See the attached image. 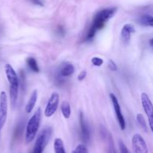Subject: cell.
<instances>
[{
    "instance_id": "obj_1",
    "label": "cell",
    "mask_w": 153,
    "mask_h": 153,
    "mask_svg": "<svg viewBox=\"0 0 153 153\" xmlns=\"http://www.w3.org/2000/svg\"><path fill=\"white\" fill-rule=\"evenodd\" d=\"M117 10V8H108L97 12L93 19L92 25L88 30V32L87 33L85 40H93L97 32L104 27L106 22H108L112 16H114Z\"/></svg>"
},
{
    "instance_id": "obj_2",
    "label": "cell",
    "mask_w": 153,
    "mask_h": 153,
    "mask_svg": "<svg viewBox=\"0 0 153 153\" xmlns=\"http://www.w3.org/2000/svg\"><path fill=\"white\" fill-rule=\"evenodd\" d=\"M4 72L10 83V104L13 107H15L17 102L18 92H19V79L14 69L10 64H6L4 66Z\"/></svg>"
},
{
    "instance_id": "obj_3",
    "label": "cell",
    "mask_w": 153,
    "mask_h": 153,
    "mask_svg": "<svg viewBox=\"0 0 153 153\" xmlns=\"http://www.w3.org/2000/svg\"><path fill=\"white\" fill-rule=\"evenodd\" d=\"M41 109L37 108L32 116L31 117L27 123L26 131H25V142H31L37 135V131L40 128V121H41Z\"/></svg>"
},
{
    "instance_id": "obj_4",
    "label": "cell",
    "mask_w": 153,
    "mask_h": 153,
    "mask_svg": "<svg viewBox=\"0 0 153 153\" xmlns=\"http://www.w3.org/2000/svg\"><path fill=\"white\" fill-rule=\"evenodd\" d=\"M52 134V128L50 127H46L40 131L36 139L32 153H43L49 142Z\"/></svg>"
},
{
    "instance_id": "obj_5",
    "label": "cell",
    "mask_w": 153,
    "mask_h": 153,
    "mask_svg": "<svg viewBox=\"0 0 153 153\" xmlns=\"http://www.w3.org/2000/svg\"><path fill=\"white\" fill-rule=\"evenodd\" d=\"M131 144L134 153H149L147 145L144 139L139 134H136L132 136Z\"/></svg>"
},
{
    "instance_id": "obj_6",
    "label": "cell",
    "mask_w": 153,
    "mask_h": 153,
    "mask_svg": "<svg viewBox=\"0 0 153 153\" xmlns=\"http://www.w3.org/2000/svg\"><path fill=\"white\" fill-rule=\"evenodd\" d=\"M59 94L58 92H52L45 108L44 114L46 117H51L58 109L59 104Z\"/></svg>"
},
{
    "instance_id": "obj_7",
    "label": "cell",
    "mask_w": 153,
    "mask_h": 153,
    "mask_svg": "<svg viewBox=\"0 0 153 153\" xmlns=\"http://www.w3.org/2000/svg\"><path fill=\"white\" fill-rule=\"evenodd\" d=\"M110 98L111 100L112 104H113L115 114H116L118 124H119L120 128L121 130H125L126 129V120L124 118L123 115L122 113V110H121L120 105L119 101H118L117 98L116 96L113 94V93H111L110 94Z\"/></svg>"
},
{
    "instance_id": "obj_8",
    "label": "cell",
    "mask_w": 153,
    "mask_h": 153,
    "mask_svg": "<svg viewBox=\"0 0 153 153\" xmlns=\"http://www.w3.org/2000/svg\"><path fill=\"white\" fill-rule=\"evenodd\" d=\"M7 116V97L5 92L0 93V130L3 128Z\"/></svg>"
},
{
    "instance_id": "obj_9",
    "label": "cell",
    "mask_w": 153,
    "mask_h": 153,
    "mask_svg": "<svg viewBox=\"0 0 153 153\" xmlns=\"http://www.w3.org/2000/svg\"><path fill=\"white\" fill-rule=\"evenodd\" d=\"M79 122H80V128H81V136L82 139L85 143H88L91 140V132L88 128V123L85 120L83 112H81L79 115Z\"/></svg>"
},
{
    "instance_id": "obj_10",
    "label": "cell",
    "mask_w": 153,
    "mask_h": 153,
    "mask_svg": "<svg viewBox=\"0 0 153 153\" xmlns=\"http://www.w3.org/2000/svg\"><path fill=\"white\" fill-rule=\"evenodd\" d=\"M140 98H141L142 106L148 118L153 116V104L148 94L143 92L140 96Z\"/></svg>"
},
{
    "instance_id": "obj_11",
    "label": "cell",
    "mask_w": 153,
    "mask_h": 153,
    "mask_svg": "<svg viewBox=\"0 0 153 153\" xmlns=\"http://www.w3.org/2000/svg\"><path fill=\"white\" fill-rule=\"evenodd\" d=\"M135 32V28L134 25L131 23L126 24L123 26L121 31V38L125 44H128L131 40V35L132 33Z\"/></svg>"
},
{
    "instance_id": "obj_12",
    "label": "cell",
    "mask_w": 153,
    "mask_h": 153,
    "mask_svg": "<svg viewBox=\"0 0 153 153\" xmlns=\"http://www.w3.org/2000/svg\"><path fill=\"white\" fill-rule=\"evenodd\" d=\"M37 100V90L34 89L33 91L32 94H31V97L28 99V103H27L26 106H25V112L30 113L31 112V111L34 109V106L36 104V102Z\"/></svg>"
},
{
    "instance_id": "obj_13",
    "label": "cell",
    "mask_w": 153,
    "mask_h": 153,
    "mask_svg": "<svg viewBox=\"0 0 153 153\" xmlns=\"http://www.w3.org/2000/svg\"><path fill=\"white\" fill-rule=\"evenodd\" d=\"M137 22L142 26L152 27L153 28V16L149 14H143L137 20Z\"/></svg>"
},
{
    "instance_id": "obj_14",
    "label": "cell",
    "mask_w": 153,
    "mask_h": 153,
    "mask_svg": "<svg viewBox=\"0 0 153 153\" xmlns=\"http://www.w3.org/2000/svg\"><path fill=\"white\" fill-rule=\"evenodd\" d=\"M74 72L75 67L73 66V64H68L63 67V68H61V70H60V75L64 77H68V76L73 75Z\"/></svg>"
},
{
    "instance_id": "obj_15",
    "label": "cell",
    "mask_w": 153,
    "mask_h": 153,
    "mask_svg": "<svg viewBox=\"0 0 153 153\" xmlns=\"http://www.w3.org/2000/svg\"><path fill=\"white\" fill-rule=\"evenodd\" d=\"M61 110L65 118H69L71 115V108L70 104L67 100H64L61 105Z\"/></svg>"
},
{
    "instance_id": "obj_16",
    "label": "cell",
    "mask_w": 153,
    "mask_h": 153,
    "mask_svg": "<svg viewBox=\"0 0 153 153\" xmlns=\"http://www.w3.org/2000/svg\"><path fill=\"white\" fill-rule=\"evenodd\" d=\"M54 150L55 153H66L64 142L61 138H56L54 141Z\"/></svg>"
},
{
    "instance_id": "obj_17",
    "label": "cell",
    "mask_w": 153,
    "mask_h": 153,
    "mask_svg": "<svg viewBox=\"0 0 153 153\" xmlns=\"http://www.w3.org/2000/svg\"><path fill=\"white\" fill-rule=\"evenodd\" d=\"M26 63L28 67L32 70L34 73H38L40 71V68H39V66L37 64V60L34 58H32V57H29L26 59Z\"/></svg>"
},
{
    "instance_id": "obj_18",
    "label": "cell",
    "mask_w": 153,
    "mask_h": 153,
    "mask_svg": "<svg viewBox=\"0 0 153 153\" xmlns=\"http://www.w3.org/2000/svg\"><path fill=\"white\" fill-rule=\"evenodd\" d=\"M136 119H137V123H138L139 126L140 127V128L145 132L148 131V126L146 124V120H145L144 117H143V114L141 113H138L136 116Z\"/></svg>"
},
{
    "instance_id": "obj_19",
    "label": "cell",
    "mask_w": 153,
    "mask_h": 153,
    "mask_svg": "<svg viewBox=\"0 0 153 153\" xmlns=\"http://www.w3.org/2000/svg\"><path fill=\"white\" fill-rule=\"evenodd\" d=\"M105 136L107 138L108 143V153H116V150H115L114 144V140L111 134L108 133V134H106Z\"/></svg>"
},
{
    "instance_id": "obj_20",
    "label": "cell",
    "mask_w": 153,
    "mask_h": 153,
    "mask_svg": "<svg viewBox=\"0 0 153 153\" xmlns=\"http://www.w3.org/2000/svg\"><path fill=\"white\" fill-rule=\"evenodd\" d=\"M91 63L94 64V66H97V67H100L104 63V60L102 58H100V57H93L92 59H91Z\"/></svg>"
},
{
    "instance_id": "obj_21",
    "label": "cell",
    "mask_w": 153,
    "mask_h": 153,
    "mask_svg": "<svg viewBox=\"0 0 153 153\" xmlns=\"http://www.w3.org/2000/svg\"><path fill=\"white\" fill-rule=\"evenodd\" d=\"M75 151H76V153H89L86 146L84 145V144H79V145H78L76 146Z\"/></svg>"
},
{
    "instance_id": "obj_22",
    "label": "cell",
    "mask_w": 153,
    "mask_h": 153,
    "mask_svg": "<svg viewBox=\"0 0 153 153\" xmlns=\"http://www.w3.org/2000/svg\"><path fill=\"white\" fill-rule=\"evenodd\" d=\"M119 149L120 153H131L122 140H119Z\"/></svg>"
},
{
    "instance_id": "obj_23",
    "label": "cell",
    "mask_w": 153,
    "mask_h": 153,
    "mask_svg": "<svg viewBox=\"0 0 153 153\" xmlns=\"http://www.w3.org/2000/svg\"><path fill=\"white\" fill-rule=\"evenodd\" d=\"M108 68L110 69L111 70H112V71H117L118 69L116 63H115L112 59L108 60Z\"/></svg>"
},
{
    "instance_id": "obj_24",
    "label": "cell",
    "mask_w": 153,
    "mask_h": 153,
    "mask_svg": "<svg viewBox=\"0 0 153 153\" xmlns=\"http://www.w3.org/2000/svg\"><path fill=\"white\" fill-rule=\"evenodd\" d=\"M87 76V71L85 70H82L80 73L78 75V80L79 81H82L83 80H85V78Z\"/></svg>"
},
{
    "instance_id": "obj_25",
    "label": "cell",
    "mask_w": 153,
    "mask_h": 153,
    "mask_svg": "<svg viewBox=\"0 0 153 153\" xmlns=\"http://www.w3.org/2000/svg\"><path fill=\"white\" fill-rule=\"evenodd\" d=\"M30 1H31L32 3H34V4H37V5H40V6L43 5L41 0H30Z\"/></svg>"
},
{
    "instance_id": "obj_26",
    "label": "cell",
    "mask_w": 153,
    "mask_h": 153,
    "mask_svg": "<svg viewBox=\"0 0 153 153\" xmlns=\"http://www.w3.org/2000/svg\"><path fill=\"white\" fill-rule=\"evenodd\" d=\"M149 119V127H150L151 130L153 133V116L150 117V118H148Z\"/></svg>"
},
{
    "instance_id": "obj_27",
    "label": "cell",
    "mask_w": 153,
    "mask_h": 153,
    "mask_svg": "<svg viewBox=\"0 0 153 153\" xmlns=\"http://www.w3.org/2000/svg\"><path fill=\"white\" fill-rule=\"evenodd\" d=\"M149 46H151V48H152V50L153 51V38H151L150 40H149Z\"/></svg>"
},
{
    "instance_id": "obj_28",
    "label": "cell",
    "mask_w": 153,
    "mask_h": 153,
    "mask_svg": "<svg viewBox=\"0 0 153 153\" xmlns=\"http://www.w3.org/2000/svg\"><path fill=\"white\" fill-rule=\"evenodd\" d=\"M72 153H76V151L74 150V151H73V152H72Z\"/></svg>"
}]
</instances>
